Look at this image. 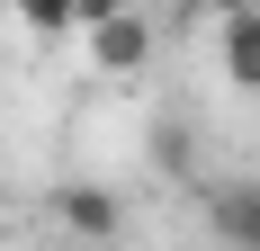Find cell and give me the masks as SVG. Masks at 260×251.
<instances>
[{
  "label": "cell",
  "instance_id": "6da1fadb",
  "mask_svg": "<svg viewBox=\"0 0 260 251\" xmlns=\"http://www.w3.org/2000/svg\"><path fill=\"white\" fill-rule=\"evenodd\" d=\"M81 45H90V63H99L108 81H126V72H144V63H153V45H161V36H153V18L126 0V9H108V18H90V27H81Z\"/></svg>",
  "mask_w": 260,
  "mask_h": 251
},
{
  "label": "cell",
  "instance_id": "7a4b0ae2",
  "mask_svg": "<svg viewBox=\"0 0 260 251\" xmlns=\"http://www.w3.org/2000/svg\"><path fill=\"white\" fill-rule=\"evenodd\" d=\"M54 225L81 233V242H108V233H126V198L117 189H90V179H63L54 189Z\"/></svg>",
  "mask_w": 260,
  "mask_h": 251
},
{
  "label": "cell",
  "instance_id": "3957f363",
  "mask_svg": "<svg viewBox=\"0 0 260 251\" xmlns=\"http://www.w3.org/2000/svg\"><path fill=\"white\" fill-rule=\"evenodd\" d=\"M207 225L224 233V242H251L260 251V179H224V189L207 198Z\"/></svg>",
  "mask_w": 260,
  "mask_h": 251
},
{
  "label": "cell",
  "instance_id": "277c9868",
  "mask_svg": "<svg viewBox=\"0 0 260 251\" xmlns=\"http://www.w3.org/2000/svg\"><path fill=\"white\" fill-rule=\"evenodd\" d=\"M215 63H224V81H234V90H260V9L224 18V36H215Z\"/></svg>",
  "mask_w": 260,
  "mask_h": 251
},
{
  "label": "cell",
  "instance_id": "5b68a950",
  "mask_svg": "<svg viewBox=\"0 0 260 251\" xmlns=\"http://www.w3.org/2000/svg\"><path fill=\"white\" fill-rule=\"evenodd\" d=\"M9 9H18V27L36 36V45H72L81 27H90V18H81V0H9Z\"/></svg>",
  "mask_w": 260,
  "mask_h": 251
},
{
  "label": "cell",
  "instance_id": "8992f818",
  "mask_svg": "<svg viewBox=\"0 0 260 251\" xmlns=\"http://www.w3.org/2000/svg\"><path fill=\"white\" fill-rule=\"evenodd\" d=\"M198 9H207V18L224 27V18H242V9H260V0H198Z\"/></svg>",
  "mask_w": 260,
  "mask_h": 251
},
{
  "label": "cell",
  "instance_id": "52a82bcc",
  "mask_svg": "<svg viewBox=\"0 0 260 251\" xmlns=\"http://www.w3.org/2000/svg\"><path fill=\"white\" fill-rule=\"evenodd\" d=\"M108 9H126V0H81V18H108Z\"/></svg>",
  "mask_w": 260,
  "mask_h": 251
},
{
  "label": "cell",
  "instance_id": "ba28073f",
  "mask_svg": "<svg viewBox=\"0 0 260 251\" xmlns=\"http://www.w3.org/2000/svg\"><path fill=\"white\" fill-rule=\"evenodd\" d=\"M0 206H9V189H0Z\"/></svg>",
  "mask_w": 260,
  "mask_h": 251
}]
</instances>
